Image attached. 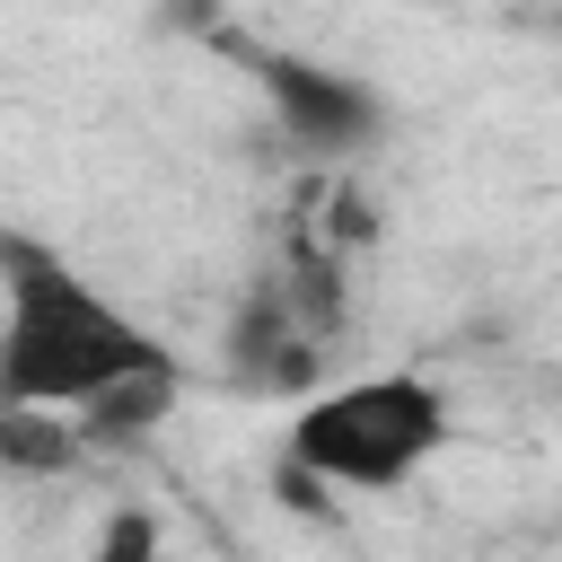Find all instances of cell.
<instances>
[{
  "mask_svg": "<svg viewBox=\"0 0 562 562\" xmlns=\"http://www.w3.org/2000/svg\"><path fill=\"white\" fill-rule=\"evenodd\" d=\"M0 290H9V325H0V395L9 404L88 413L123 378H149L176 360L149 325H132L114 299H97L61 255H44L18 228L0 237Z\"/></svg>",
  "mask_w": 562,
  "mask_h": 562,
  "instance_id": "6da1fadb",
  "label": "cell"
},
{
  "mask_svg": "<svg viewBox=\"0 0 562 562\" xmlns=\"http://www.w3.org/2000/svg\"><path fill=\"white\" fill-rule=\"evenodd\" d=\"M448 448V395L413 369L351 378L299 404L290 422V465L325 492H395Z\"/></svg>",
  "mask_w": 562,
  "mask_h": 562,
  "instance_id": "7a4b0ae2",
  "label": "cell"
},
{
  "mask_svg": "<svg viewBox=\"0 0 562 562\" xmlns=\"http://www.w3.org/2000/svg\"><path fill=\"white\" fill-rule=\"evenodd\" d=\"M263 97H272L281 132H290L299 149H316V158H351V149H369V140L386 132L378 88L351 79V70H325V61H307V53H272V61H263Z\"/></svg>",
  "mask_w": 562,
  "mask_h": 562,
  "instance_id": "3957f363",
  "label": "cell"
},
{
  "mask_svg": "<svg viewBox=\"0 0 562 562\" xmlns=\"http://www.w3.org/2000/svg\"><path fill=\"white\" fill-rule=\"evenodd\" d=\"M176 395H184V369L167 360V369H149V378H123L114 395H97L88 413H79V439L88 448H105V457H123V448H140L167 413H176Z\"/></svg>",
  "mask_w": 562,
  "mask_h": 562,
  "instance_id": "277c9868",
  "label": "cell"
},
{
  "mask_svg": "<svg viewBox=\"0 0 562 562\" xmlns=\"http://www.w3.org/2000/svg\"><path fill=\"white\" fill-rule=\"evenodd\" d=\"M0 457H9V474H70V465L88 457V439H79V413L9 404V422H0Z\"/></svg>",
  "mask_w": 562,
  "mask_h": 562,
  "instance_id": "5b68a950",
  "label": "cell"
},
{
  "mask_svg": "<svg viewBox=\"0 0 562 562\" xmlns=\"http://www.w3.org/2000/svg\"><path fill=\"white\" fill-rule=\"evenodd\" d=\"M88 562H167V536H158V518H149L140 501H123V509H105Z\"/></svg>",
  "mask_w": 562,
  "mask_h": 562,
  "instance_id": "8992f818",
  "label": "cell"
}]
</instances>
